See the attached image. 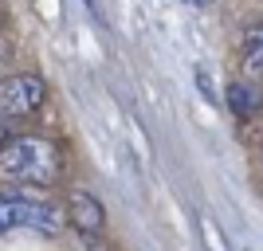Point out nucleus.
<instances>
[{"label":"nucleus","mask_w":263,"mask_h":251,"mask_svg":"<svg viewBox=\"0 0 263 251\" xmlns=\"http://www.w3.org/2000/svg\"><path fill=\"white\" fill-rule=\"evenodd\" d=\"M224 102H228V110L240 122H252V118H259V110H263V90H259V83L236 79V83H228V90H224Z\"/></svg>","instance_id":"obj_4"},{"label":"nucleus","mask_w":263,"mask_h":251,"mask_svg":"<svg viewBox=\"0 0 263 251\" xmlns=\"http://www.w3.org/2000/svg\"><path fill=\"white\" fill-rule=\"evenodd\" d=\"M67 220H71V228L83 236V240H102V228H106V212L95 197H90L87 188H71V197H67Z\"/></svg>","instance_id":"obj_3"},{"label":"nucleus","mask_w":263,"mask_h":251,"mask_svg":"<svg viewBox=\"0 0 263 251\" xmlns=\"http://www.w3.org/2000/svg\"><path fill=\"white\" fill-rule=\"evenodd\" d=\"M240 71H243V79H248V83H259V79H263V24L248 28V35H243Z\"/></svg>","instance_id":"obj_6"},{"label":"nucleus","mask_w":263,"mask_h":251,"mask_svg":"<svg viewBox=\"0 0 263 251\" xmlns=\"http://www.w3.org/2000/svg\"><path fill=\"white\" fill-rule=\"evenodd\" d=\"M87 8H99V0H87Z\"/></svg>","instance_id":"obj_7"},{"label":"nucleus","mask_w":263,"mask_h":251,"mask_svg":"<svg viewBox=\"0 0 263 251\" xmlns=\"http://www.w3.org/2000/svg\"><path fill=\"white\" fill-rule=\"evenodd\" d=\"M28 216H32V197L20 188H0V236L8 231H28Z\"/></svg>","instance_id":"obj_5"},{"label":"nucleus","mask_w":263,"mask_h":251,"mask_svg":"<svg viewBox=\"0 0 263 251\" xmlns=\"http://www.w3.org/2000/svg\"><path fill=\"white\" fill-rule=\"evenodd\" d=\"M47 99V83L44 75H8L0 83V122H20V118H32L35 110L44 106Z\"/></svg>","instance_id":"obj_2"},{"label":"nucleus","mask_w":263,"mask_h":251,"mask_svg":"<svg viewBox=\"0 0 263 251\" xmlns=\"http://www.w3.org/2000/svg\"><path fill=\"white\" fill-rule=\"evenodd\" d=\"M63 173V153L44 133H20L0 145V177L16 188H47Z\"/></svg>","instance_id":"obj_1"}]
</instances>
